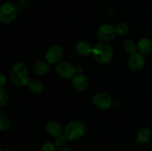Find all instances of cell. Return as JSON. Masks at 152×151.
Here are the masks:
<instances>
[{
  "instance_id": "10",
  "label": "cell",
  "mask_w": 152,
  "mask_h": 151,
  "mask_svg": "<svg viewBox=\"0 0 152 151\" xmlns=\"http://www.w3.org/2000/svg\"><path fill=\"white\" fill-rule=\"evenodd\" d=\"M72 85L73 87L77 91L83 92L87 89L88 85V81L87 78L85 76L82 75V74H78V75L75 76L73 78Z\"/></svg>"
},
{
  "instance_id": "23",
  "label": "cell",
  "mask_w": 152,
  "mask_h": 151,
  "mask_svg": "<svg viewBox=\"0 0 152 151\" xmlns=\"http://www.w3.org/2000/svg\"><path fill=\"white\" fill-rule=\"evenodd\" d=\"M6 81H7V78H6L5 75L3 73H0V86L1 87H2L3 85L5 84Z\"/></svg>"
},
{
  "instance_id": "17",
  "label": "cell",
  "mask_w": 152,
  "mask_h": 151,
  "mask_svg": "<svg viewBox=\"0 0 152 151\" xmlns=\"http://www.w3.org/2000/svg\"><path fill=\"white\" fill-rule=\"evenodd\" d=\"M11 127V121L6 117L3 116L2 113H1L0 116V131L5 132L9 130Z\"/></svg>"
},
{
  "instance_id": "24",
  "label": "cell",
  "mask_w": 152,
  "mask_h": 151,
  "mask_svg": "<svg viewBox=\"0 0 152 151\" xmlns=\"http://www.w3.org/2000/svg\"><path fill=\"white\" fill-rule=\"evenodd\" d=\"M83 71V68L81 66V65H78L77 67H76V73H81Z\"/></svg>"
},
{
  "instance_id": "1",
  "label": "cell",
  "mask_w": 152,
  "mask_h": 151,
  "mask_svg": "<svg viewBox=\"0 0 152 151\" xmlns=\"http://www.w3.org/2000/svg\"><path fill=\"white\" fill-rule=\"evenodd\" d=\"M10 78L16 87H22L28 85L30 82V76L26 65L21 61L15 62L10 70Z\"/></svg>"
},
{
  "instance_id": "12",
  "label": "cell",
  "mask_w": 152,
  "mask_h": 151,
  "mask_svg": "<svg viewBox=\"0 0 152 151\" xmlns=\"http://www.w3.org/2000/svg\"><path fill=\"white\" fill-rule=\"evenodd\" d=\"M137 50L142 54H148L152 52V40L148 38H142L138 41Z\"/></svg>"
},
{
  "instance_id": "5",
  "label": "cell",
  "mask_w": 152,
  "mask_h": 151,
  "mask_svg": "<svg viewBox=\"0 0 152 151\" xmlns=\"http://www.w3.org/2000/svg\"><path fill=\"white\" fill-rule=\"evenodd\" d=\"M56 71L59 77L65 79H70L73 78L76 73V68L67 62H59L56 68Z\"/></svg>"
},
{
  "instance_id": "15",
  "label": "cell",
  "mask_w": 152,
  "mask_h": 151,
  "mask_svg": "<svg viewBox=\"0 0 152 151\" xmlns=\"http://www.w3.org/2000/svg\"><path fill=\"white\" fill-rule=\"evenodd\" d=\"M49 65H48V62H42V61H39L35 62L33 65V71L37 75H45L49 72Z\"/></svg>"
},
{
  "instance_id": "11",
  "label": "cell",
  "mask_w": 152,
  "mask_h": 151,
  "mask_svg": "<svg viewBox=\"0 0 152 151\" xmlns=\"http://www.w3.org/2000/svg\"><path fill=\"white\" fill-rule=\"evenodd\" d=\"M91 44L87 41H79L76 45V52L80 56H88L91 53H92Z\"/></svg>"
},
{
  "instance_id": "20",
  "label": "cell",
  "mask_w": 152,
  "mask_h": 151,
  "mask_svg": "<svg viewBox=\"0 0 152 151\" xmlns=\"http://www.w3.org/2000/svg\"><path fill=\"white\" fill-rule=\"evenodd\" d=\"M8 102V96L3 87L0 88V106L4 107Z\"/></svg>"
},
{
  "instance_id": "6",
  "label": "cell",
  "mask_w": 152,
  "mask_h": 151,
  "mask_svg": "<svg viewBox=\"0 0 152 151\" xmlns=\"http://www.w3.org/2000/svg\"><path fill=\"white\" fill-rule=\"evenodd\" d=\"M63 55V50L59 44H53L50 46L45 54V59L50 65L58 64Z\"/></svg>"
},
{
  "instance_id": "7",
  "label": "cell",
  "mask_w": 152,
  "mask_h": 151,
  "mask_svg": "<svg viewBox=\"0 0 152 151\" xmlns=\"http://www.w3.org/2000/svg\"><path fill=\"white\" fill-rule=\"evenodd\" d=\"M117 34L116 28L111 25H103L97 30V37L102 41H110Z\"/></svg>"
},
{
  "instance_id": "26",
  "label": "cell",
  "mask_w": 152,
  "mask_h": 151,
  "mask_svg": "<svg viewBox=\"0 0 152 151\" xmlns=\"http://www.w3.org/2000/svg\"><path fill=\"white\" fill-rule=\"evenodd\" d=\"M2 151H12L11 150H10V149H5V150H2Z\"/></svg>"
},
{
  "instance_id": "9",
  "label": "cell",
  "mask_w": 152,
  "mask_h": 151,
  "mask_svg": "<svg viewBox=\"0 0 152 151\" xmlns=\"http://www.w3.org/2000/svg\"><path fill=\"white\" fill-rule=\"evenodd\" d=\"M145 65V58L143 57L141 53H136L131 54L128 60V66L132 70L138 71L144 68Z\"/></svg>"
},
{
  "instance_id": "25",
  "label": "cell",
  "mask_w": 152,
  "mask_h": 151,
  "mask_svg": "<svg viewBox=\"0 0 152 151\" xmlns=\"http://www.w3.org/2000/svg\"><path fill=\"white\" fill-rule=\"evenodd\" d=\"M60 151H73V150H72V149L70 147L65 146V147H62V149H61Z\"/></svg>"
},
{
  "instance_id": "16",
  "label": "cell",
  "mask_w": 152,
  "mask_h": 151,
  "mask_svg": "<svg viewBox=\"0 0 152 151\" xmlns=\"http://www.w3.org/2000/svg\"><path fill=\"white\" fill-rule=\"evenodd\" d=\"M28 86L30 91L34 93V94H39L43 91V89H44V86H43L42 83L39 80L37 79L30 81Z\"/></svg>"
},
{
  "instance_id": "13",
  "label": "cell",
  "mask_w": 152,
  "mask_h": 151,
  "mask_svg": "<svg viewBox=\"0 0 152 151\" xmlns=\"http://www.w3.org/2000/svg\"><path fill=\"white\" fill-rule=\"evenodd\" d=\"M46 132L52 136H58L61 135L62 132V126L57 121H50L46 124Z\"/></svg>"
},
{
  "instance_id": "2",
  "label": "cell",
  "mask_w": 152,
  "mask_h": 151,
  "mask_svg": "<svg viewBox=\"0 0 152 151\" xmlns=\"http://www.w3.org/2000/svg\"><path fill=\"white\" fill-rule=\"evenodd\" d=\"M92 55L95 60L102 65H106L113 58V50L111 47L105 43H99L93 47Z\"/></svg>"
},
{
  "instance_id": "19",
  "label": "cell",
  "mask_w": 152,
  "mask_h": 151,
  "mask_svg": "<svg viewBox=\"0 0 152 151\" xmlns=\"http://www.w3.org/2000/svg\"><path fill=\"white\" fill-rule=\"evenodd\" d=\"M115 28L116 31H117V34L123 35V34H126L129 31V25L126 22H120L119 24H117Z\"/></svg>"
},
{
  "instance_id": "3",
  "label": "cell",
  "mask_w": 152,
  "mask_h": 151,
  "mask_svg": "<svg viewBox=\"0 0 152 151\" xmlns=\"http://www.w3.org/2000/svg\"><path fill=\"white\" fill-rule=\"evenodd\" d=\"M19 14V7L13 2L7 1L0 7V21L2 24L8 25L13 22Z\"/></svg>"
},
{
  "instance_id": "21",
  "label": "cell",
  "mask_w": 152,
  "mask_h": 151,
  "mask_svg": "<svg viewBox=\"0 0 152 151\" xmlns=\"http://www.w3.org/2000/svg\"><path fill=\"white\" fill-rule=\"evenodd\" d=\"M41 151H57V150L56 144L50 142H46L42 145Z\"/></svg>"
},
{
  "instance_id": "4",
  "label": "cell",
  "mask_w": 152,
  "mask_h": 151,
  "mask_svg": "<svg viewBox=\"0 0 152 151\" xmlns=\"http://www.w3.org/2000/svg\"><path fill=\"white\" fill-rule=\"evenodd\" d=\"M86 126L78 121H72L66 124L64 130V135L71 141L77 140L81 138L86 133Z\"/></svg>"
},
{
  "instance_id": "18",
  "label": "cell",
  "mask_w": 152,
  "mask_h": 151,
  "mask_svg": "<svg viewBox=\"0 0 152 151\" xmlns=\"http://www.w3.org/2000/svg\"><path fill=\"white\" fill-rule=\"evenodd\" d=\"M137 48V44L132 39H128L124 43V49L127 53L133 54L136 53Z\"/></svg>"
},
{
  "instance_id": "22",
  "label": "cell",
  "mask_w": 152,
  "mask_h": 151,
  "mask_svg": "<svg viewBox=\"0 0 152 151\" xmlns=\"http://www.w3.org/2000/svg\"><path fill=\"white\" fill-rule=\"evenodd\" d=\"M67 138L65 136H62V135H59V136H56V139H55V144L56 147H63L65 146L67 143Z\"/></svg>"
},
{
  "instance_id": "14",
  "label": "cell",
  "mask_w": 152,
  "mask_h": 151,
  "mask_svg": "<svg viewBox=\"0 0 152 151\" xmlns=\"http://www.w3.org/2000/svg\"><path fill=\"white\" fill-rule=\"evenodd\" d=\"M151 137V131L148 127H142L137 133L136 138L138 142L145 144L149 141Z\"/></svg>"
},
{
  "instance_id": "8",
  "label": "cell",
  "mask_w": 152,
  "mask_h": 151,
  "mask_svg": "<svg viewBox=\"0 0 152 151\" xmlns=\"http://www.w3.org/2000/svg\"><path fill=\"white\" fill-rule=\"evenodd\" d=\"M93 103L100 110H107L112 105V99L105 93H97L93 97Z\"/></svg>"
}]
</instances>
